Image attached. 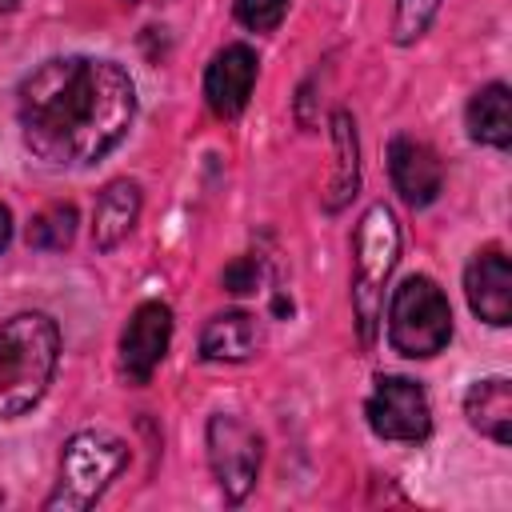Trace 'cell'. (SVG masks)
I'll use <instances>...</instances> for the list:
<instances>
[{
	"label": "cell",
	"mask_w": 512,
	"mask_h": 512,
	"mask_svg": "<svg viewBox=\"0 0 512 512\" xmlns=\"http://www.w3.org/2000/svg\"><path fill=\"white\" fill-rule=\"evenodd\" d=\"M16 112L24 144L36 160L84 168L124 140L136 116V88L112 60L52 56L24 76Z\"/></svg>",
	"instance_id": "1"
},
{
	"label": "cell",
	"mask_w": 512,
	"mask_h": 512,
	"mask_svg": "<svg viewBox=\"0 0 512 512\" xmlns=\"http://www.w3.org/2000/svg\"><path fill=\"white\" fill-rule=\"evenodd\" d=\"M60 332L44 312H20L0 324V420L24 416L52 384Z\"/></svg>",
	"instance_id": "2"
},
{
	"label": "cell",
	"mask_w": 512,
	"mask_h": 512,
	"mask_svg": "<svg viewBox=\"0 0 512 512\" xmlns=\"http://www.w3.org/2000/svg\"><path fill=\"white\" fill-rule=\"evenodd\" d=\"M400 256V224L388 204H372L360 224H356V244H352V308H356V328L360 340L372 344L380 304H384V284L396 268Z\"/></svg>",
	"instance_id": "3"
},
{
	"label": "cell",
	"mask_w": 512,
	"mask_h": 512,
	"mask_svg": "<svg viewBox=\"0 0 512 512\" xmlns=\"http://www.w3.org/2000/svg\"><path fill=\"white\" fill-rule=\"evenodd\" d=\"M128 464V444L104 428H84L64 444L60 456V480L52 488V496L44 500L48 512H84L92 508L104 488L120 476V468Z\"/></svg>",
	"instance_id": "4"
},
{
	"label": "cell",
	"mask_w": 512,
	"mask_h": 512,
	"mask_svg": "<svg viewBox=\"0 0 512 512\" xmlns=\"http://www.w3.org/2000/svg\"><path fill=\"white\" fill-rule=\"evenodd\" d=\"M388 340L404 356H436L452 340V308L428 276H408L388 304Z\"/></svg>",
	"instance_id": "5"
},
{
	"label": "cell",
	"mask_w": 512,
	"mask_h": 512,
	"mask_svg": "<svg viewBox=\"0 0 512 512\" xmlns=\"http://www.w3.org/2000/svg\"><path fill=\"white\" fill-rule=\"evenodd\" d=\"M364 416H368V428L380 436V440H404V444H416L432 432V408H428V396L416 380L408 376H380L368 404H364Z\"/></svg>",
	"instance_id": "6"
},
{
	"label": "cell",
	"mask_w": 512,
	"mask_h": 512,
	"mask_svg": "<svg viewBox=\"0 0 512 512\" xmlns=\"http://www.w3.org/2000/svg\"><path fill=\"white\" fill-rule=\"evenodd\" d=\"M208 464L220 492L236 504L252 492L260 472V436L240 416H212L208 420Z\"/></svg>",
	"instance_id": "7"
},
{
	"label": "cell",
	"mask_w": 512,
	"mask_h": 512,
	"mask_svg": "<svg viewBox=\"0 0 512 512\" xmlns=\"http://www.w3.org/2000/svg\"><path fill=\"white\" fill-rule=\"evenodd\" d=\"M172 340V312L160 300H148L132 312L124 336H120V372L128 384H148L152 372L160 368L164 352Z\"/></svg>",
	"instance_id": "8"
},
{
	"label": "cell",
	"mask_w": 512,
	"mask_h": 512,
	"mask_svg": "<svg viewBox=\"0 0 512 512\" xmlns=\"http://www.w3.org/2000/svg\"><path fill=\"white\" fill-rule=\"evenodd\" d=\"M256 84V52L248 44H228L212 56L204 72V100L216 116H240Z\"/></svg>",
	"instance_id": "9"
},
{
	"label": "cell",
	"mask_w": 512,
	"mask_h": 512,
	"mask_svg": "<svg viewBox=\"0 0 512 512\" xmlns=\"http://www.w3.org/2000/svg\"><path fill=\"white\" fill-rule=\"evenodd\" d=\"M388 172L408 208H428L440 196V184H444L440 160L428 144H420L412 136H396L388 144Z\"/></svg>",
	"instance_id": "10"
},
{
	"label": "cell",
	"mask_w": 512,
	"mask_h": 512,
	"mask_svg": "<svg viewBox=\"0 0 512 512\" xmlns=\"http://www.w3.org/2000/svg\"><path fill=\"white\" fill-rule=\"evenodd\" d=\"M464 292H468V304L480 320L504 328L512 320V268H508V256L488 248L480 252L468 272H464Z\"/></svg>",
	"instance_id": "11"
},
{
	"label": "cell",
	"mask_w": 512,
	"mask_h": 512,
	"mask_svg": "<svg viewBox=\"0 0 512 512\" xmlns=\"http://www.w3.org/2000/svg\"><path fill=\"white\" fill-rule=\"evenodd\" d=\"M464 416L480 436L508 444L512 440V384L504 376L476 380L464 392Z\"/></svg>",
	"instance_id": "12"
},
{
	"label": "cell",
	"mask_w": 512,
	"mask_h": 512,
	"mask_svg": "<svg viewBox=\"0 0 512 512\" xmlns=\"http://www.w3.org/2000/svg\"><path fill=\"white\" fill-rule=\"evenodd\" d=\"M140 216V188L132 180H112L92 208V244L100 252H112Z\"/></svg>",
	"instance_id": "13"
},
{
	"label": "cell",
	"mask_w": 512,
	"mask_h": 512,
	"mask_svg": "<svg viewBox=\"0 0 512 512\" xmlns=\"http://www.w3.org/2000/svg\"><path fill=\"white\" fill-rule=\"evenodd\" d=\"M256 348H260V328H256V316H248V312H220L200 332V356L204 360L236 364V360H248Z\"/></svg>",
	"instance_id": "14"
},
{
	"label": "cell",
	"mask_w": 512,
	"mask_h": 512,
	"mask_svg": "<svg viewBox=\"0 0 512 512\" xmlns=\"http://www.w3.org/2000/svg\"><path fill=\"white\" fill-rule=\"evenodd\" d=\"M468 132L472 140L480 144H492V148H508L512 144V96H508V84H488L472 96L468 104Z\"/></svg>",
	"instance_id": "15"
},
{
	"label": "cell",
	"mask_w": 512,
	"mask_h": 512,
	"mask_svg": "<svg viewBox=\"0 0 512 512\" xmlns=\"http://www.w3.org/2000/svg\"><path fill=\"white\" fill-rule=\"evenodd\" d=\"M332 148H336V172H332V184H328V196H324V208L336 212L344 208L356 188H360V148H356V124L352 116L340 108L332 116Z\"/></svg>",
	"instance_id": "16"
},
{
	"label": "cell",
	"mask_w": 512,
	"mask_h": 512,
	"mask_svg": "<svg viewBox=\"0 0 512 512\" xmlns=\"http://www.w3.org/2000/svg\"><path fill=\"white\" fill-rule=\"evenodd\" d=\"M72 236H76V208L72 204H52V208L36 212L32 224H28V244L44 248V252L68 248Z\"/></svg>",
	"instance_id": "17"
},
{
	"label": "cell",
	"mask_w": 512,
	"mask_h": 512,
	"mask_svg": "<svg viewBox=\"0 0 512 512\" xmlns=\"http://www.w3.org/2000/svg\"><path fill=\"white\" fill-rule=\"evenodd\" d=\"M440 0H396V20H392V40L396 44H412L428 32V24L436 20Z\"/></svg>",
	"instance_id": "18"
},
{
	"label": "cell",
	"mask_w": 512,
	"mask_h": 512,
	"mask_svg": "<svg viewBox=\"0 0 512 512\" xmlns=\"http://www.w3.org/2000/svg\"><path fill=\"white\" fill-rule=\"evenodd\" d=\"M288 12V0H236V20L252 32H272Z\"/></svg>",
	"instance_id": "19"
},
{
	"label": "cell",
	"mask_w": 512,
	"mask_h": 512,
	"mask_svg": "<svg viewBox=\"0 0 512 512\" xmlns=\"http://www.w3.org/2000/svg\"><path fill=\"white\" fill-rule=\"evenodd\" d=\"M220 284H224L228 292H236V296H248V292H256V284H260V264H256L252 256H236V260L220 272Z\"/></svg>",
	"instance_id": "20"
},
{
	"label": "cell",
	"mask_w": 512,
	"mask_h": 512,
	"mask_svg": "<svg viewBox=\"0 0 512 512\" xmlns=\"http://www.w3.org/2000/svg\"><path fill=\"white\" fill-rule=\"evenodd\" d=\"M8 240H12V216H8V208L0 204V252L8 248Z\"/></svg>",
	"instance_id": "21"
},
{
	"label": "cell",
	"mask_w": 512,
	"mask_h": 512,
	"mask_svg": "<svg viewBox=\"0 0 512 512\" xmlns=\"http://www.w3.org/2000/svg\"><path fill=\"white\" fill-rule=\"evenodd\" d=\"M16 4H20V0H0V12H12Z\"/></svg>",
	"instance_id": "22"
}]
</instances>
